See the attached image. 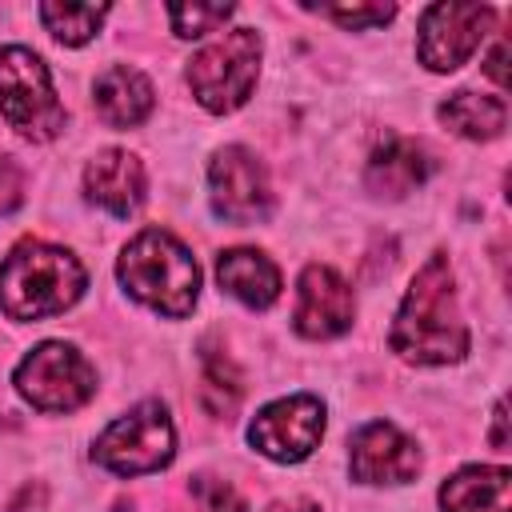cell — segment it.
<instances>
[{"mask_svg": "<svg viewBox=\"0 0 512 512\" xmlns=\"http://www.w3.org/2000/svg\"><path fill=\"white\" fill-rule=\"evenodd\" d=\"M388 344L408 364H460L468 356V324L460 316L456 280L444 252H432L412 276Z\"/></svg>", "mask_w": 512, "mask_h": 512, "instance_id": "6da1fadb", "label": "cell"}, {"mask_svg": "<svg viewBox=\"0 0 512 512\" xmlns=\"http://www.w3.org/2000/svg\"><path fill=\"white\" fill-rule=\"evenodd\" d=\"M88 288L84 264L48 240H20L0 264V312L8 320H48L68 312Z\"/></svg>", "mask_w": 512, "mask_h": 512, "instance_id": "7a4b0ae2", "label": "cell"}, {"mask_svg": "<svg viewBox=\"0 0 512 512\" xmlns=\"http://www.w3.org/2000/svg\"><path fill=\"white\" fill-rule=\"evenodd\" d=\"M116 276L132 300L172 320L188 316L200 300V264L164 228L136 232L116 260Z\"/></svg>", "mask_w": 512, "mask_h": 512, "instance_id": "3957f363", "label": "cell"}, {"mask_svg": "<svg viewBox=\"0 0 512 512\" xmlns=\"http://www.w3.org/2000/svg\"><path fill=\"white\" fill-rule=\"evenodd\" d=\"M260 32L256 28H228L212 44H204L188 60V88L204 112H236L260 76Z\"/></svg>", "mask_w": 512, "mask_h": 512, "instance_id": "277c9868", "label": "cell"}, {"mask_svg": "<svg viewBox=\"0 0 512 512\" xmlns=\"http://www.w3.org/2000/svg\"><path fill=\"white\" fill-rule=\"evenodd\" d=\"M0 116L32 144H44L64 128V104L56 100L52 72L24 44L0 48Z\"/></svg>", "mask_w": 512, "mask_h": 512, "instance_id": "5b68a950", "label": "cell"}, {"mask_svg": "<svg viewBox=\"0 0 512 512\" xmlns=\"http://www.w3.org/2000/svg\"><path fill=\"white\" fill-rule=\"evenodd\" d=\"M176 456V428L160 400H140L116 416L92 444V460L116 476H148Z\"/></svg>", "mask_w": 512, "mask_h": 512, "instance_id": "8992f818", "label": "cell"}, {"mask_svg": "<svg viewBox=\"0 0 512 512\" xmlns=\"http://www.w3.org/2000/svg\"><path fill=\"white\" fill-rule=\"evenodd\" d=\"M12 384L36 412H76L96 396V368L76 344L44 340L16 364Z\"/></svg>", "mask_w": 512, "mask_h": 512, "instance_id": "52a82bcc", "label": "cell"}, {"mask_svg": "<svg viewBox=\"0 0 512 512\" xmlns=\"http://www.w3.org/2000/svg\"><path fill=\"white\" fill-rule=\"evenodd\" d=\"M208 200L228 224H260L272 216L268 168L244 144H224L208 160Z\"/></svg>", "mask_w": 512, "mask_h": 512, "instance_id": "ba28073f", "label": "cell"}, {"mask_svg": "<svg viewBox=\"0 0 512 512\" xmlns=\"http://www.w3.org/2000/svg\"><path fill=\"white\" fill-rule=\"evenodd\" d=\"M496 24V8L488 4H428L420 12V36L416 56L432 72H456L488 36Z\"/></svg>", "mask_w": 512, "mask_h": 512, "instance_id": "9c48e42d", "label": "cell"}, {"mask_svg": "<svg viewBox=\"0 0 512 512\" xmlns=\"http://www.w3.org/2000/svg\"><path fill=\"white\" fill-rule=\"evenodd\" d=\"M324 436V404L308 392L272 400L256 412V420L248 424V444L276 460V464H300L312 456V448Z\"/></svg>", "mask_w": 512, "mask_h": 512, "instance_id": "30bf717a", "label": "cell"}, {"mask_svg": "<svg viewBox=\"0 0 512 512\" xmlns=\"http://www.w3.org/2000/svg\"><path fill=\"white\" fill-rule=\"evenodd\" d=\"M352 320H356V300L348 280L328 264H308L296 280L292 328L304 340H332V336H344Z\"/></svg>", "mask_w": 512, "mask_h": 512, "instance_id": "8fae6325", "label": "cell"}, {"mask_svg": "<svg viewBox=\"0 0 512 512\" xmlns=\"http://www.w3.org/2000/svg\"><path fill=\"white\" fill-rule=\"evenodd\" d=\"M348 472L360 484H408L420 476V448L388 420H368L352 432Z\"/></svg>", "mask_w": 512, "mask_h": 512, "instance_id": "7c38bea8", "label": "cell"}, {"mask_svg": "<svg viewBox=\"0 0 512 512\" xmlns=\"http://www.w3.org/2000/svg\"><path fill=\"white\" fill-rule=\"evenodd\" d=\"M144 164L124 148H104L84 168V196L108 216H132L144 204Z\"/></svg>", "mask_w": 512, "mask_h": 512, "instance_id": "4fadbf2b", "label": "cell"}, {"mask_svg": "<svg viewBox=\"0 0 512 512\" xmlns=\"http://www.w3.org/2000/svg\"><path fill=\"white\" fill-rule=\"evenodd\" d=\"M92 104H96V112L108 128H136V124L148 120V112L156 104V92H152V80L140 68L112 64L96 76Z\"/></svg>", "mask_w": 512, "mask_h": 512, "instance_id": "5bb4252c", "label": "cell"}, {"mask_svg": "<svg viewBox=\"0 0 512 512\" xmlns=\"http://www.w3.org/2000/svg\"><path fill=\"white\" fill-rule=\"evenodd\" d=\"M444 512H512V472L504 464H468L440 484Z\"/></svg>", "mask_w": 512, "mask_h": 512, "instance_id": "9a60e30c", "label": "cell"}, {"mask_svg": "<svg viewBox=\"0 0 512 512\" xmlns=\"http://www.w3.org/2000/svg\"><path fill=\"white\" fill-rule=\"evenodd\" d=\"M216 280L244 308H272L280 296V268L256 248H228L216 256Z\"/></svg>", "mask_w": 512, "mask_h": 512, "instance_id": "2e32d148", "label": "cell"}, {"mask_svg": "<svg viewBox=\"0 0 512 512\" xmlns=\"http://www.w3.org/2000/svg\"><path fill=\"white\" fill-rule=\"evenodd\" d=\"M428 172H432V160H428V152H424L416 140H408V136H388V140L372 152L364 180H368V188H372L376 196L400 200V196H408L412 188H420V184L428 180Z\"/></svg>", "mask_w": 512, "mask_h": 512, "instance_id": "e0dca14e", "label": "cell"}, {"mask_svg": "<svg viewBox=\"0 0 512 512\" xmlns=\"http://www.w3.org/2000/svg\"><path fill=\"white\" fill-rule=\"evenodd\" d=\"M440 124L464 140H492L508 124V108L500 96H480V92L460 88L440 104Z\"/></svg>", "mask_w": 512, "mask_h": 512, "instance_id": "ac0fdd59", "label": "cell"}, {"mask_svg": "<svg viewBox=\"0 0 512 512\" xmlns=\"http://www.w3.org/2000/svg\"><path fill=\"white\" fill-rule=\"evenodd\" d=\"M104 16H108V4H64V0H44V4H40L44 28H48L60 44H68V48L88 44V40L100 32Z\"/></svg>", "mask_w": 512, "mask_h": 512, "instance_id": "d6986e66", "label": "cell"}, {"mask_svg": "<svg viewBox=\"0 0 512 512\" xmlns=\"http://www.w3.org/2000/svg\"><path fill=\"white\" fill-rule=\"evenodd\" d=\"M232 4H168V20H172V32L180 40H196V36H208L216 28H224L232 20Z\"/></svg>", "mask_w": 512, "mask_h": 512, "instance_id": "ffe728a7", "label": "cell"}, {"mask_svg": "<svg viewBox=\"0 0 512 512\" xmlns=\"http://www.w3.org/2000/svg\"><path fill=\"white\" fill-rule=\"evenodd\" d=\"M308 12H320V16H328V20H336L340 28H352V32H360V28H380V24H388L392 16H396V4H304Z\"/></svg>", "mask_w": 512, "mask_h": 512, "instance_id": "44dd1931", "label": "cell"}, {"mask_svg": "<svg viewBox=\"0 0 512 512\" xmlns=\"http://www.w3.org/2000/svg\"><path fill=\"white\" fill-rule=\"evenodd\" d=\"M220 392H228V400L236 404L240 400V372L232 368V360L224 352L204 348V400H208V408H216Z\"/></svg>", "mask_w": 512, "mask_h": 512, "instance_id": "7402d4cb", "label": "cell"}, {"mask_svg": "<svg viewBox=\"0 0 512 512\" xmlns=\"http://www.w3.org/2000/svg\"><path fill=\"white\" fill-rule=\"evenodd\" d=\"M24 204V172L12 156H0V216H12Z\"/></svg>", "mask_w": 512, "mask_h": 512, "instance_id": "603a6c76", "label": "cell"}, {"mask_svg": "<svg viewBox=\"0 0 512 512\" xmlns=\"http://www.w3.org/2000/svg\"><path fill=\"white\" fill-rule=\"evenodd\" d=\"M200 492H204V500H208V512H248L244 508V500H240V492L232 488V484H220V480H212V484H196Z\"/></svg>", "mask_w": 512, "mask_h": 512, "instance_id": "cb8c5ba5", "label": "cell"}, {"mask_svg": "<svg viewBox=\"0 0 512 512\" xmlns=\"http://www.w3.org/2000/svg\"><path fill=\"white\" fill-rule=\"evenodd\" d=\"M504 56H508V44L500 40V44L492 48V56H488V64H484V68H488V76L496 80V88H500V92L508 88V72H504Z\"/></svg>", "mask_w": 512, "mask_h": 512, "instance_id": "d4e9b609", "label": "cell"}, {"mask_svg": "<svg viewBox=\"0 0 512 512\" xmlns=\"http://www.w3.org/2000/svg\"><path fill=\"white\" fill-rule=\"evenodd\" d=\"M492 448H508V404L500 400L496 404V412H492Z\"/></svg>", "mask_w": 512, "mask_h": 512, "instance_id": "484cf974", "label": "cell"}, {"mask_svg": "<svg viewBox=\"0 0 512 512\" xmlns=\"http://www.w3.org/2000/svg\"><path fill=\"white\" fill-rule=\"evenodd\" d=\"M264 512H324V508L312 504V500H276V504H268Z\"/></svg>", "mask_w": 512, "mask_h": 512, "instance_id": "4316f807", "label": "cell"}]
</instances>
